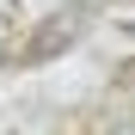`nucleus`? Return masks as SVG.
<instances>
[{
  "label": "nucleus",
  "mask_w": 135,
  "mask_h": 135,
  "mask_svg": "<svg viewBox=\"0 0 135 135\" xmlns=\"http://www.w3.org/2000/svg\"><path fill=\"white\" fill-rule=\"evenodd\" d=\"M80 25H86V18H80V12H74V18H55V25H49V37H43V43H31V49H25V55H49V49H61V43H68V37H80Z\"/></svg>",
  "instance_id": "obj_1"
}]
</instances>
